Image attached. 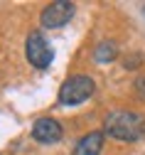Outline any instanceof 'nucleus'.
Masks as SVG:
<instances>
[{"label":"nucleus","mask_w":145,"mask_h":155,"mask_svg":"<svg viewBox=\"0 0 145 155\" xmlns=\"http://www.w3.org/2000/svg\"><path fill=\"white\" fill-rule=\"evenodd\" d=\"M123 64H126V69H130V67L135 69V67H140V64H143V57H140V54H135V57H128V59L123 62Z\"/></svg>","instance_id":"obj_9"},{"label":"nucleus","mask_w":145,"mask_h":155,"mask_svg":"<svg viewBox=\"0 0 145 155\" xmlns=\"http://www.w3.org/2000/svg\"><path fill=\"white\" fill-rule=\"evenodd\" d=\"M103 138H106V133H103V130H91V133H86L84 138H79V143L74 145L71 155H101V150H103Z\"/></svg>","instance_id":"obj_6"},{"label":"nucleus","mask_w":145,"mask_h":155,"mask_svg":"<svg viewBox=\"0 0 145 155\" xmlns=\"http://www.w3.org/2000/svg\"><path fill=\"white\" fill-rule=\"evenodd\" d=\"M25 57L35 69H47L54 62V49L42 32H30L25 40Z\"/></svg>","instance_id":"obj_3"},{"label":"nucleus","mask_w":145,"mask_h":155,"mask_svg":"<svg viewBox=\"0 0 145 155\" xmlns=\"http://www.w3.org/2000/svg\"><path fill=\"white\" fill-rule=\"evenodd\" d=\"M103 133L120 143H135L145 135V116L135 111H126V108L111 111L103 118Z\"/></svg>","instance_id":"obj_1"},{"label":"nucleus","mask_w":145,"mask_h":155,"mask_svg":"<svg viewBox=\"0 0 145 155\" xmlns=\"http://www.w3.org/2000/svg\"><path fill=\"white\" fill-rule=\"evenodd\" d=\"M143 10H145V8H143Z\"/></svg>","instance_id":"obj_10"},{"label":"nucleus","mask_w":145,"mask_h":155,"mask_svg":"<svg viewBox=\"0 0 145 155\" xmlns=\"http://www.w3.org/2000/svg\"><path fill=\"white\" fill-rule=\"evenodd\" d=\"M96 91V81L86 74H74L59 86V94H57V101L61 106H79L89 101Z\"/></svg>","instance_id":"obj_2"},{"label":"nucleus","mask_w":145,"mask_h":155,"mask_svg":"<svg viewBox=\"0 0 145 155\" xmlns=\"http://www.w3.org/2000/svg\"><path fill=\"white\" fill-rule=\"evenodd\" d=\"M76 12V5L69 3V0H54V3H49L42 15H39V22H42V27L47 30H59V27H64L71 17Z\"/></svg>","instance_id":"obj_4"},{"label":"nucleus","mask_w":145,"mask_h":155,"mask_svg":"<svg viewBox=\"0 0 145 155\" xmlns=\"http://www.w3.org/2000/svg\"><path fill=\"white\" fill-rule=\"evenodd\" d=\"M32 138L42 145H52V143H59L64 138V128L57 118H49V116H42V118H37L32 123Z\"/></svg>","instance_id":"obj_5"},{"label":"nucleus","mask_w":145,"mask_h":155,"mask_svg":"<svg viewBox=\"0 0 145 155\" xmlns=\"http://www.w3.org/2000/svg\"><path fill=\"white\" fill-rule=\"evenodd\" d=\"M133 86H135V91H138V99L145 101V76H138Z\"/></svg>","instance_id":"obj_8"},{"label":"nucleus","mask_w":145,"mask_h":155,"mask_svg":"<svg viewBox=\"0 0 145 155\" xmlns=\"http://www.w3.org/2000/svg\"><path fill=\"white\" fill-rule=\"evenodd\" d=\"M118 57V45L116 42H111V40H103V42H98L96 45V49H94V59L98 62V64H108V62H113Z\"/></svg>","instance_id":"obj_7"}]
</instances>
